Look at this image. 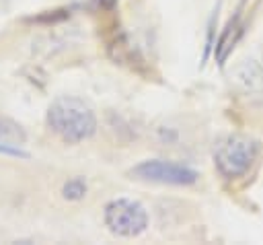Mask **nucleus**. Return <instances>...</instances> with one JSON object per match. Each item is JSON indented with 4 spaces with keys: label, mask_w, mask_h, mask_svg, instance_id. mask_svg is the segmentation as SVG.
I'll return each instance as SVG.
<instances>
[{
    "label": "nucleus",
    "mask_w": 263,
    "mask_h": 245,
    "mask_svg": "<svg viewBox=\"0 0 263 245\" xmlns=\"http://www.w3.org/2000/svg\"><path fill=\"white\" fill-rule=\"evenodd\" d=\"M261 144L242 134H226L214 142V167L224 179H240L259 159Z\"/></svg>",
    "instance_id": "f03ea898"
},
{
    "label": "nucleus",
    "mask_w": 263,
    "mask_h": 245,
    "mask_svg": "<svg viewBox=\"0 0 263 245\" xmlns=\"http://www.w3.org/2000/svg\"><path fill=\"white\" fill-rule=\"evenodd\" d=\"M240 93L251 103H263V54L247 58L234 74Z\"/></svg>",
    "instance_id": "39448f33"
},
{
    "label": "nucleus",
    "mask_w": 263,
    "mask_h": 245,
    "mask_svg": "<svg viewBox=\"0 0 263 245\" xmlns=\"http://www.w3.org/2000/svg\"><path fill=\"white\" fill-rule=\"evenodd\" d=\"M117 0H99V4H103V6H113Z\"/></svg>",
    "instance_id": "9d476101"
},
{
    "label": "nucleus",
    "mask_w": 263,
    "mask_h": 245,
    "mask_svg": "<svg viewBox=\"0 0 263 245\" xmlns=\"http://www.w3.org/2000/svg\"><path fill=\"white\" fill-rule=\"evenodd\" d=\"M47 124L64 142L70 144L90 138L97 130V117L92 109L82 99L70 95L53 99L47 109Z\"/></svg>",
    "instance_id": "f257e3e1"
},
{
    "label": "nucleus",
    "mask_w": 263,
    "mask_h": 245,
    "mask_svg": "<svg viewBox=\"0 0 263 245\" xmlns=\"http://www.w3.org/2000/svg\"><path fill=\"white\" fill-rule=\"evenodd\" d=\"M103 220L105 226L117 237H138L148 226V212L136 200L117 198L105 206Z\"/></svg>",
    "instance_id": "7ed1b4c3"
},
{
    "label": "nucleus",
    "mask_w": 263,
    "mask_h": 245,
    "mask_svg": "<svg viewBox=\"0 0 263 245\" xmlns=\"http://www.w3.org/2000/svg\"><path fill=\"white\" fill-rule=\"evenodd\" d=\"M242 8H245V0L236 6V10H234V16L228 21V25L224 27V31H222V35L218 37V41H216V49H214V58L218 60V64H222L224 60H226V56H228V51H230V47H234V43L240 39V35H242Z\"/></svg>",
    "instance_id": "0eeeda50"
},
{
    "label": "nucleus",
    "mask_w": 263,
    "mask_h": 245,
    "mask_svg": "<svg viewBox=\"0 0 263 245\" xmlns=\"http://www.w3.org/2000/svg\"><path fill=\"white\" fill-rule=\"evenodd\" d=\"M62 194H64L66 200H80V198L86 196V181L82 177H72L64 183Z\"/></svg>",
    "instance_id": "6e6552de"
},
{
    "label": "nucleus",
    "mask_w": 263,
    "mask_h": 245,
    "mask_svg": "<svg viewBox=\"0 0 263 245\" xmlns=\"http://www.w3.org/2000/svg\"><path fill=\"white\" fill-rule=\"evenodd\" d=\"M129 175L134 179L142 181H154V183H168V185H191L197 181L199 173L187 165L162 161V159H148L138 163L134 169H129Z\"/></svg>",
    "instance_id": "20e7f679"
},
{
    "label": "nucleus",
    "mask_w": 263,
    "mask_h": 245,
    "mask_svg": "<svg viewBox=\"0 0 263 245\" xmlns=\"http://www.w3.org/2000/svg\"><path fill=\"white\" fill-rule=\"evenodd\" d=\"M25 140H27V136H25L23 128L16 121H12L10 117H2L0 115V154L27 159L29 152L21 150Z\"/></svg>",
    "instance_id": "423d86ee"
},
{
    "label": "nucleus",
    "mask_w": 263,
    "mask_h": 245,
    "mask_svg": "<svg viewBox=\"0 0 263 245\" xmlns=\"http://www.w3.org/2000/svg\"><path fill=\"white\" fill-rule=\"evenodd\" d=\"M218 8H220V4H218ZM218 8L212 12V16H210V21H208V39H205V47H203V56H201V66L208 62V58H210V54H212V49H214V35H216Z\"/></svg>",
    "instance_id": "1a4fd4ad"
}]
</instances>
